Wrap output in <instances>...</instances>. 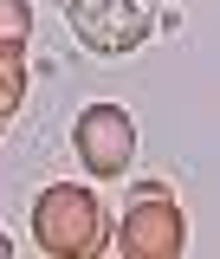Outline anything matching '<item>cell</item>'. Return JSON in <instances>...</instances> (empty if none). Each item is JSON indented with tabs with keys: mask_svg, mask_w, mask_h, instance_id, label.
<instances>
[{
	"mask_svg": "<svg viewBox=\"0 0 220 259\" xmlns=\"http://www.w3.org/2000/svg\"><path fill=\"white\" fill-rule=\"evenodd\" d=\"M32 240L52 259H84V253L104 246V207L91 201V188L59 182V188L39 194V207H32Z\"/></svg>",
	"mask_w": 220,
	"mask_h": 259,
	"instance_id": "cell-1",
	"label": "cell"
},
{
	"mask_svg": "<svg viewBox=\"0 0 220 259\" xmlns=\"http://www.w3.org/2000/svg\"><path fill=\"white\" fill-rule=\"evenodd\" d=\"M71 149L91 175H123L136 156V123H129L123 104H84V117L71 130Z\"/></svg>",
	"mask_w": 220,
	"mask_h": 259,
	"instance_id": "cell-4",
	"label": "cell"
},
{
	"mask_svg": "<svg viewBox=\"0 0 220 259\" xmlns=\"http://www.w3.org/2000/svg\"><path fill=\"white\" fill-rule=\"evenodd\" d=\"M182 246H188V221H182L175 194L162 188V182H143L123 201L117 253H129V259H182Z\"/></svg>",
	"mask_w": 220,
	"mask_h": 259,
	"instance_id": "cell-2",
	"label": "cell"
},
{
	"mask_svg": "<svg viewBox=\"0 0 220 259\" xmlns=\"http://www.w3.org/2000/svg\"><path fill=\"white\" fill-rule=\"evenodd\" d=\"M26 39H32V7L26 0H0V46L26 52Z\"/></svg>",
	"mask_w": 220,
	"mask_h": 259,
	"instance_id": "cell-6",
	"label": "cell"
},
{
	"mask_svg": "<svg viewBox=\"0 0 220 259\" xmlns=\"http://www.w3.org/2000/svg\"><path fill=\"white\" fill-rule=\"evenodd\" d=\"M59 7L97 59H123L156 32V0H59Z\"/></svg>",
	"mask_w": 220,
	"mask_h": 259,
	"instance_id": "cell-3",
	"label": "cell"
},
{
	"mask_svg": "<svg viewBox=\"0 0 220 259\" xmlns=\"http://www.w3.org/2000/svg\"><path fill=\"white\" fill-rule=\"evenodd\" d=\"M20 97H26V59L13 46H0V130L20 117Z\"/></svg>",
	"mask_w": 220,
	"mask_h": 259,
	"instance_id": "cell-5",
	"label": "cell"
},
{
	"mask_svg": "<svg viewBox=\"0 0 220 259\" xmlns=\"http://www.w3.org/2000/svg\"><path fill=\"white\" fill-rule=\"evenodd\" d=\"M0 259H13V240H7V233H0Z\"/></svg>",
	"mask_w": 220,
	"mask_h": 259,
	"instance_id": "cell-7",
	"label": "cell"
}]
</instances>
